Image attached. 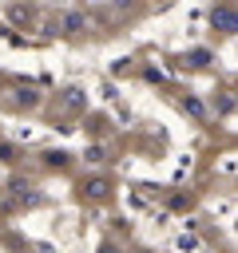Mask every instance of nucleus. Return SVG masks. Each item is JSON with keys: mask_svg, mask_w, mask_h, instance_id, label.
Masks as SVG:
<instances>
[{"mask_svg": "<svg viewBox=\"0 0 238 253\" xmlns=\"http://www.w3.org/2000/svg\"><path fill=\"white\" fill-rule=\"evenodd\" d=\"M91 32V16L83 12V8H67L63 16H60V24H56V36H67V40H79V36H87Z\"/></svg>", "mask_w": 238, "mask_h": 253, "instance_id": "1", "label": "nucleus"}, {"mask_svg": "<svg viewBox=\"0 0 238 253\" xmlns=\"http://www.w3.org/2000/svg\"><path fill=\"white\" fill-rule=\"evenodd\" d=\"M210 24H214V32L234 36V32H238V12H234V4H230V0H222V4L210 12Z\"/></svg>", "mask_w": 238, "mask_h": 253, "instance_id": "2", "label": "nucleus"}, {"mask_svg": "<svg viewBox=\"0 0 238 253\" xmlns=\"http://www.w3.org/2000/svg\"><path fill=\"white\" fill-rule=\"evenodd\" d=\"M12 103L16 107H40V87H32V83H20V87H12Z\"/></svg>", "mask_w": 238, "mask_h": 253, "instance_id": "3", "label": "nucleus"}, {"mask_svg": "<svg viewBox=\"0 0 238 253\" xmlns=\"http://www.w3.org/2000/svg\"><path fill=\"white\" fill-rule=\"evenodd\" d=\"M182 111H186L190 119H206V107H202L198 95H186V99H182Z\"/></svg>", "mask_w": 238, "mask_h": 253, "instance_id": "4", "label": "nucleus"}, {"mask_svg": "<svg viewBox=\"0 0 238 253\" xmlns=\"http://www.w3.org/2000/svg\"><path fill=\"white\" fill-rule=\"evenodd\" d=\"M107 190H111L107 178H87V182H83V194H87V198H103Z\"/></svg>", "mask_w": 238, "mask_h": 253, "instance_id": "5", "label": "nucleus"}, {"mask_svg": "<svg viewBox=\"0 0 238 253\" xmlns=\"http://www.w3.org/2000/svg\"><path fill=\"white\" fill-rule=\"evenodd\" d=\"M214 55L206 51V47H194V51H186V67H206Z\"/></svg>", "mask_w": 238, "mask_h": 253, "instance_id": "6", "label": "nucleus"}, {"mask_svg": "<svg viewBox=\"0 0 238 253\" xmlns=\"http://www.w3.org/2000/svg\"><path fill=\"white\" fill-rule=\"evenodd\" d=\"M63 103H67L71 111H75V107H83V91H79V87H71V91H63Z\"/></svg>", "mask_w": 238, "mask_h": 253, "instance_id": "7", "label": "nucleus"}, {"mask_svg": "<svg viewBox=\"0 0 238 253\" xmlns=\"http://www.w3.org/2000/svg\"><path fill=\"white\" fill-rule=\"evenodd\" d=\"M44 162H48V166H67V154H63V150H48Z\"/></svg>", "mask_w": 238, "mask_h": 253, "instance_id": "8", "label": "nucleus"}, {"mask_svg": "<svg viewBox=\"0 0 238 253\" xmlns=\"http://www.w3.org/2000/svg\"><path fill=\"white\" fill-rule=\"evenodd\" d=\"M175 245H178V249H198V237H194V233H182Z\"/></svg>", "mask_w": 238, "mask_h": 253, "instance_id": "9", "label": "nucleus"}, {"mask_svg": "<svg viewBox=\"0 0 238 253\" xmlns=\"http://www.w3.org/2000/svg\"><path fill=\"white\" fill-rule=\"evenodd\" d=\"M83 158H87V162H103V146H87Z\"/></svg>", "mask_w": 238, "mask_h": 253, "instance_id": "10", "label": "nucleus"}, {"mask_svg": "<svg viewBox=\"0 0 238 253\" xmlns=\"http://www.w3.org/2000/svg\"><path fill=\"white\" fill-rule=\"evenodd\" d=\"M143 79H151V83H163V71H155V67H147V71H143Z\"/></svg>", "mask_w": 238, "mask_h": 253, "instance_id": "11", "label": "nucleus"}]
</instances>
